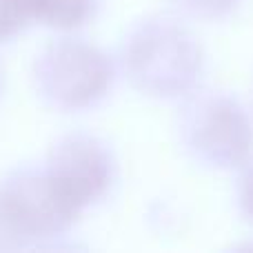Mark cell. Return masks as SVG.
<instances>
[{"instance_id":"6da1fadb","label":"cell","mask_w":253,"mask_h":253,"mask_svg":"<svg viewBox=\"0 0 253 253\" xmlns=\"http://www.w3.org/2000/svg\"><path fill=\"white\" fill-rule=\"evenodd\" d=\"M205 53L198 38L173 18L151 16L135 22L120 44V69L135 91L173 100L198 87Z\"/></svg>"},{"instance_id":"7a4b0ae2","label":"cell","mask_w":253,"mask_h":253,"mask_svg":"<svg viewBox=\"0 0 253 253\" xmlns=\"http://www.w3.org/2000/svg\"><path fill=\"white\" fill-rule=\"evenodd\" d=\"M114 62L100 47L71 36L44 44L31 67L38 98L62 114L100 105L114 84Z\"/></svg>"},{"instance_id":"3957f363","label":"cell","mask_w":253,"mask_h":253,"mask_svg":"<svg viewBox=\"0 0 253 253\" xmlns=\"http://www.w3.org/2000/svg\"><path fill=\"white\" fill-rule=\"evenodd\" d=\"M178 135L184 151L209 169H240L253 158V120L231 93L193 89L184 96Z\"/></svg>"},{"instance_id":"277c9868","label":"cell","mask_w":253,"mask_h":253,"mask_svg":"<svg viewBox=\"0 0 253 253\" xmlns=\"http://www.w3.org/2000/svg\"><path fill=\"white\" fill-rule=\"evenodd\" d=\"M0 213L20 249L42 247L65 236L80 218L44 167H22L0 182Z\"/></svg>"},{"instance_id":"5b68a950","label":"cell","mask_w":253,"mask_h":253,"mask_svg":"<svg viewBox=\"0 0 253 253\" xmlns=\"http://www.w3.org/2000/svg\"><path fill=\"white\" fill-rule=\"evenodd\" d=\"M42 167L62 196L80 213L100 202L116 178V160L111 149L98 135L84 131L58 140L49 149Z\"/></svg>"},{"instance_id":"8992f818","label":"cell","mask_w":253,"mask_h":253,"mask_svg":"<svg viewBox=\"0 0 253 253\" xmlns=\"http://www.w3.org/2000/svg\"><path fill=\"white\" fill-rule=\"evenodd\" d=\"M16 4L27 22L36 20L60 31L83 27L96 9V0H16Z\"/></svg>"},{"instance_id":"52a82bcc","label":"cell","mask_w":253,"mask_h":253,"mask_svg":"<svg viewBox=\"0 0 253 253\" xmlns=\"http://www.w3.org/2000/svg\"><path fill=\"white\" fill-rule=\"evenodd\" d=\"M173 11L193 20H220L227 18L240 0H167Z\"/></svg>"},{"instance_id":"ba28073f","label":"cell","mask_w":253,"mask_h":253,"mask_svg":"<svg viewBox=\"0 0 253 253\" xmlns=\"http://www.w3.org/2000/svg\"><path fill=\"white\" fill-rule=\"evenodd\" d=\"M236 200L240 213L253 224V158L240 167V175H238L236 184Z\"/></svg>"},{"instance_id":"9c48e42d","label":"cell","mask_w":253,"mask_h":253,"mask_svg":"<svg viewBox=\"0 0 253 253\" xmlns=\"http://www.w3.org/2000/svg\"><path fill=\"white\" fill-rule=\"evenodd\" d=\"M27 25L29 22L18 9L16 0H0V42L20 34Z\"/></svg>"},{"instance_id":"30bf717a","label":"cell","mask_w":253,"mask_h":253,"mask_svg":"<svg viewBox=\"0 0 253 253\" xmlns=\"http://www.w3.org/2000/svg\"><path fill=\"white\" fill-rule=\"evenodd\" d=\"M18 249H20V245H18L16 236L11 233L9 224L4 222L2 213H0V251H18Z\"/></svg>"},{"instance_id":"8fae6325","label":"cell","mask_w":253,"mask_h":253,"mask_svg":"<svg viewBox=\"0 0 253 253\" xmlns=\"http://www.w3.org/2000/svg\"><path fill=\"white\" fill-rule=\"evenodd\" d=\"M2 84H4V78H2V67H0V96H2Z\"/></svg>"}]
</instances>
